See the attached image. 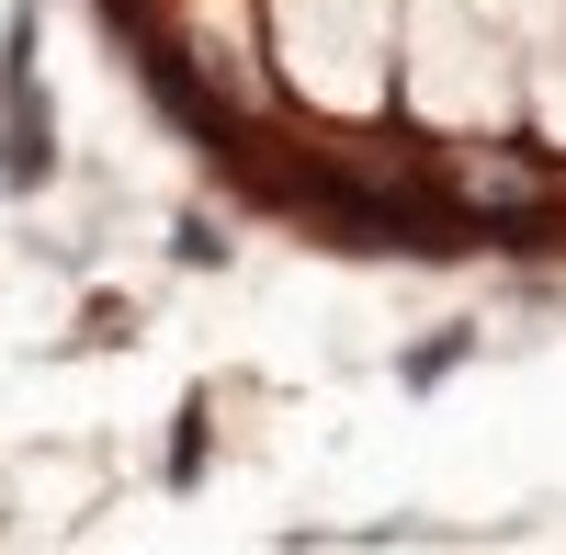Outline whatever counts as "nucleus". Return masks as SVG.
Wrapping results in <instances>:
<instances>
[{
	"label": "nucleus",
	"instance_id": "1",
	"mask_svg": "<svg viewBox=\"0 0 566 555\" xmlns=\"http://www.w3.org/2000/svg\"><path fill=\"white\" fill-rule=\"evenodd\" d=\"M57 181V114H45V91H12L0 103V193H45Z\"/></svg>",
	"mask_w": 566,
	"mask_h": 555
},
{
	"label": "nucleus",
	"instance_id": "2",
	"mask_svg": "<svg viewBox=\"0 0 566 555\" xmlns=\"http://www.w3.org/2000/svg\"><path fill=\"white\" fill-rule=\"evenodd\" d=\"M205 420H216L205 397H181V408H170V465H159L170 488H205Z\"/></svg>",
	"mask_w": 566,
	"mask_h": 555
},
{
	"label": "nucleus",
	"instance_id": "3",
	"mask_svg": "<svg viewBox=\"0 0 566 555\" xmlns=\"http://www.w3.org/2000/svg\"><path fill=\"white\" fill-rule=\"evenodd\" d=\"M464 352H476V329H431V341H419V352L397 363V386H442V375H453Z\"/></svg>",
	"mask_w": 566,
	"mask_h": 555
},
{
	"label": "nucleus",
	"instance_id": "4",
	"mask_svg": "<svg viewBox=\"0 0 566 555\" xmlns=\"http://www.w3.org/2000/svg\"><path fill=\"white\" fill-rule=\"evenodd\" d=\"M69 341H80V352H114V341H136V306H125V295H91Z\"/></svg>",
	"mask_w": 566,
	"mask_h": 555
},
{
	"label": "nucleus",
	"instance_id": "5",
	"mask_svg": "<svg viewBox=\"0 0 566 555\" xmlns=\"http://www.w3.org/2000/svg\"><path fill=\"white\" fill-rule=\"evenodd\" d=\"M170 261H181V272H216V261H227V239H216V216H205V205L170 227Z\"/></svg>",
	"mask_w": 566,
	"mask_h": 555
}]
</instances>
